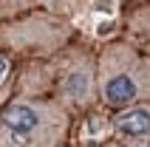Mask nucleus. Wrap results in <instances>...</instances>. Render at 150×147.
<instances>
[{"instance_id": "obj_2", "label": "nucleus", "mask_w": 150, "mask_h": 147, "mask_svg": "<svg viewBox=\"0 0 150 147\" xmlns=\"http://www.w3.org/2000/svg\"><path fill=\"white\" fill-rule=\"evenodd\" d=\"M96 102L108 110L150 102V54L130 40H108L96 51Z\"/></svg>"}, {"instance_id": "obj_8", "label": "nucleus", "mask_w": 150, "mask_h": 147, "mask_svg": "<svg viewBox=\"0 0 150 147\" xmlns=\"http://www.w3.org/2000/svg\"><path fill=\"white\" fill-rule=\"evenodd\" d=\"M62 147H68V144H62Z\"/></svg>"}, {"instance_id": "obj_1", "label": "nucleus", "mask_w": 150, "mask_h": 147, "mask_svg": "<svg viewBox=\"0 0 150 147\" xmlns=\"http://www.w3.org/2000/svg\"><path fill=\"white\" fill-rule=\"evenodd\" d=\"M74 116L51 96L17 93L0 105V147H62Z\"/></svg>"}, {"instance_id": "obj_4", "label": "nucleus", "mask_w": 150, "mask_h": 147, "mask_svg": "<svg viewBox=\"0 0 150 147\" xmlns=\"http://www.w3.org/2000/svg\"><path fill=\"white\" fill-rule=\"evenodd\" d=\"M48 62L54 65V74L45 96L57 99L76 119V113H85L96 102V51L85 42L71 40L62 51L48 57Z\"/></svg>"}, {"instance_id": "obj_7", "label": "nucleus", "mask_w": 150, "mask_h": 147, "mask_svg": "<svg viewBox=\"0 0 150 147\" xmlns=\"http://www.w3.org/2000/svg\"><path fill=\"white\" fill-rule=\"evenodd\" d=\"M127 147H150V144H127Z\"/></svg>"}, {"instance_id": "obj_6", "label": "nucleus", "mask_w": 150, "mask_h": 147, "mask_svg": "<svg viewBox=\"0 0 150 147\" xmlns=\"http://www.w3.org/2000/svg\"><path fill=\"white\" fill-rule=\"evenodd\" d=\"M28 3H31V8H42V11H51V14L74 20V17L85 8L88 0H28Z\"/></svg>"}, {"instance_id": "obj_3", "label": "nucleus", "mask_w": 150, "mask_h": 147, "mask_svg": "<svg viewBox=\"0 0 150 147\" xmlns=\"http://www.w3.org/2000/svg\"><path fill=\"white\" fill-rule=\"evenodd\" d=\"M71 40H76L74 23L42 8H28L17 17L0 20V51L8 57H23L25 62L54 57Z\"/></svg>"}, {"instance_id": "obj_5", "label": "nucleus", "mask_w": 150, "mask_h": 147, "mask_svg": "<svg viewBox=\"0 0 150 147\" xmlns=\"http://www.w3.org/2000/svg\"><path fill=\"white\" fill-rule=\"evenodd\" d=\"M110 133L116 136V141L125 144H150V102L113 110Z\"/></svg>"}]
</instances>
